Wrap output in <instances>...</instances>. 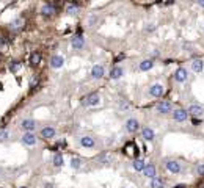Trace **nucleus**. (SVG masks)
<instances>
[{
	"label": "nucleus",
	"instance_id": "1",
	"mask_svg": "<svg viewBox=\"0 0 204 188\" xmlns=\"http://www.w3.org/2000/svg\"><path fill=\"white\" fill-rule=\"evenodd\" d=\"M156 110H157V113H160V115H166V113L171 111V102H168V101H160V102L157 104Z\"/></svg>",
	"mask_w": 204,
	"mask_h": 188
},
{
	"label": "nucleus",
	"instance_id": "2",
	"mask_svg": "<svg viewBox=\"0 0 204 188\" xmlns=\"http://www.w3.org/2000/svg\"><path fill=\"white\" fill-rule=\"evenodd\" d=\"M187 118H188V113L185 110H182V108H177V110L173 111V119L176 122H185Z\"/></svg>",
	"mask_w": 204,
	"mask_h": 188
},
{
	"label": "nucleus",
	"instance_id": "3",
	"mask_svg": "<svg viewBox=\"0 0 204 188\" xmlns=\"http://www.w3.org/2000/svg\"><path fill=\"white\" fill-rule=\"evenodd\" d=\"M187 78H188V72H187V69H184V67H179V69L174 72V80H176V82H179V83H184Z\"/></svg>",
	"mask_w": 204,
	"mask_h": 188
},
{
	"label": "nucleus",
	"instance_id": "4",
	"mask_svg": "<svg viewBox=\"0 0 204 188\" xmlns=\"http://www.w3.org/2000/svg\"><path fill=\"white\" fill-rule=\"evenodd\" d=\"M187 113L191 115V116H201V115L204 113V107H202V105H198V104H191V105L188 107Z\"/></svg>",
	"mask_w": 204,
	"mask_h": 188
},
{
	"label": "nucleus",
	"instance_id": "5",
	"mask_svg": "<svg viewBox=\"0 0 204 188\" xmlns=\"http://www.w3.org/2000/svg\"><path fill=\"white\" fill-rule=\"evenodd\" d=\"M138 129H140V124H138V121H137V119L130 118V119H127V121H126V130H127V132L135 133V132H138Z\"/></svg>",
	"mask_w": 204,
	"mask_h": 188
},
{
	"label": "nucleus",
	"instance_id": "6",
	"mask_svg": "<svg viewBox=\"0 0 204 188\" xmlns=\"http://www.w3.org/2000/svg\"><path fill=\"white\" fill-rule=\"evenodd\" d=\"M149 94H151L152 97H162V96H163V86L159 85V83L152 85V86L149 88Z\"/></svg>",
	"mask_w": 204,
	"mask_h": 188
},
{
	"label": "nucleus",
	"instance_id": "7",
	"mask_svg": "<svg viewBox=\"0 0 204 188\" xmlns=\"http://www.w3.org/2000/svg\"><path fill=\"white\" fill-rule=\"evenodd\" d=\"M83 104H85V105H97V104H99L97 92H91V94H88L86 97H83Z\"/></svg>",
	"mask_w": 204,
	"mask_h": 188
},
{
	"label": "nucleus",
	"instance_id": "8",
	"mask_svg": "<svg viewBox=\"0 0 204 188\" xmlns=\"http://www.w3.org/2000/svg\"><path fill=\"white\" fill-rule=\"evenodd\" d=\"M165 168H166L170 172H173V174L181 172V165H179L177 161H174V160H168V161L165 163Z\"/></svg>",
	"mask_w": 204,
	"mask_h": 188
},
{
	"label": "nucleus",
	"instance_id": "9",
	"mask_svg": "<svg viewBox=\"0 0 204 188\" xmlns=\"http://www.w3.org/2000/svg\"><path fill=\"white\" fill-rule=\"evenodd\" d=\"M143 172H145V176H146V177H149L151 180L157 177V174H156V166H154V165H151V163H149V165H146V168L143 169Z\"/></svg>",
	"mask_w": 204,
	"mask_h": 188
},
{
	"label": "nucleus",
	"instance_id": "10",
	"mask_svg": "<svg viewBox=\"0 0 204 188\" xmlns=\"http://www.w3.org/2000/svg\"><path fill=\"white\" fill-rule=\"evenodd\" d=\"M41 13H43V16H46V17H49V16H54V14H55V5L46 3V5L43 7Z\"/></svg>",
	"mask_w": 204,
	"mask_h": 188
},
{
	"label": "nucleus",
	"instance_id": "11",
	"mask_svg": "<svg viewBox=\"0 0 204 188\" xmlns=\"http://www.w3.org/2000/svg\"><path fill=\"white\" fill-rule=\"evenodd\" d=\"M41 135H43V138L50 140V138L55 136V129H54V127H44V129L41 130Z\"/></svg>",
	"mask_w": 204,
	"mask_h": 188
},
{
	"label": "nucleus",
	"instance_id": "12",
	"mask_svg": "<svg viewBox=\"0 0 204 188\" xmlns=\"http://www.w3.org/2000/svg\"><path fill=\"white\" fill-rule=\"evenodd\" d=\"M141 136H143L146 141H152V140H154V136H156V133H154V130H152V129L145 127V129H143V132H141Z\"/></svg>",
	"mask_w": 204,
	"mask_h": 188
},
{
	"label": "nucleus",
	"instance_id": "13",
	"mask_svg": "<svg viewBox=\"0 0 204 188\" xmlns=\"http://www.w3.org/2000/svg\"><path fill=\"white\" fill-rule=\"evenodd\" d=\"M124 152L127 154V155H138V151H137V146L134 144V143H127L126 146H124Z\"/></svg>",
	"mask_w": 204,
	"mask_h": 188
},
{
	"label": "nucleus",
	"instance_id": "14",
	"mask_svg": "<svg viewBox=\"0 0 204 188\" xmlns=\"http://www.w3.org/2000/svg\"><path fill=\"white\" fill-rule=\"evenodd\" d=\"M91 75H93L94 78H102V77H104V67H102L100 64L94 66L93 71H91Z\"/></svg>",
	"mask_w": 204,
	"mask_h": 188
},
{
	"label": "nucleus",
	"instance_id": "15",
	"mask_svg": "<svg viewBox=\"0 0 204 188\" xmlns=\"http://www.w3.org/2000/svg\"><path fill=\"white\" fill-rule=\"evenodd\" d=\"M63 63H64V60H63V57H60V55H55V57H52V60H50V66L52 67H61L63 66Z\"/></svg>",
	"mask_w": 204,
	"mask_h": 188
},
{
	"label": "nucleus",
	"instance_id": "16",
	"mask_svg": "<svg viewBox=\"0 0 204 188\" xmlns=\"http://www.w3.org/2000/svg\"><path fill=\"white\" fill-rule=\"evenodd\" d=\"M35 127H36V122H35L33 119H25V121H22V129H24V130L32 132V130H35Z\"/></svg>",
	"mask_w": 204,
	"mask_h": 188
},
{
	"label": "nucleus",
	"instance_id": "17",
	"mask_svg": "<svg viewBox=\"0 0 204 188\" xmlns=\"http://www.w3.org/2000/svg\"><path fill=\"white\" fill-rule=\"evenodd\" d=\"M202 67H204L202 60H193V61H191V69H193L195 72H201Z\"/></svg>",
	"mask_w": 204,
	"mask_h": 188
},
{
	"label": "nucleus",
	"instance_id": "18",
	"mask_svg": "<svg viewBox=\"0 0 204 188\" xmlns=\"http://www.w3.org/2000/svg\"><path fill=\"white\" fill-rule=\"evenodd\" d=\"M22 141H24L25 144H30V146H32V144L36 143V136H35L33 133H25V135L22 136Z\"/></svg>",
	"mask_w": 204,
	"mask_h": 188
},
{
	"label": "nucleus",
	"instance_id": "19",
	"mask_svg": "<svg viewBox=\"0 0 204 188\" xmlns=\"http://www.w3.org/2000/svg\"><path fill=\"white\" fill-rule=\"evenodd\" d=\"M83 44H85V42H83V38H82L80 35L72 38V47H75V49H82Z\"/></svg>",
	"mask_w": 204,
	"mask_h": 188
},
{
	"label": "nucleus",
	"instance_id": "20",
	"mask_svg": "<svg viewBox=\"0 0 204 188\" xmlns=\"http://www.w3.org/2000/svg\"><path fill=\"white\" fill-rule=\"evenodd\" d=\"M80 144H82L83 147H93V146H94V140H93L91 136H83V138L80 140Z\"/></svg>",
	"mask_w": 204,
	"mask_h": 188
},
{
	"label": "nucleus",
	"instance_id": "21",
	"mask_svg": "<svg viewBox=\"0 0 204 188\" xmlns=\"http://www.w3.org/2000/svg\"><path fill=\"white\" fill-rule=\"evenodd\" d=\"M39 61H41V53L39 52H33L32 57H30V64L36 66V64H39Z\"/></svg>",
	"mask_w": 204,
	"mask_h": 188
},
{
	"label": "nucleus",
	"instance_id": "22",
	"mask_svg": "<svg viewBox=\"0 0 204 188\" xmlns=\"http://www.w3.org/2000/svg\"><path fill=\"white\" fill-rule=\"evenodd\" d=\"M123 74H124V71H123L121 67H118V66H115V67L110 71V77H112V78H120Z\"/></svg>",
	"mask_w": 204,
	"mask_h": 188
},
{
	"label": "nucleus",
	"instance_id": "23",
	"mask_svg": "<svg viewBox=\"0 0 204 188\" xmlns=\"http://www.w3.org/2000/svg\"><path fill=\"white\" fill-rule=\"evenodd\" d=\"M146 168V163H145V160H141V158H137L135 161H134V169L135 171H143Z\"/></svg>",
	"mask_w": 204,
	"mask_h": 188
},
{
	"label": "nucleus",
	"instance_id": "24",
	"mask_svg": "<svg viewBox=\"0 0 204 188\" xmlns=\"http://www.w3.org/2000/svg\"><path fill=\"white\" fill-rule=\"evenodd\" d=\"M151 188H165V183H163V180H162V179L156 177V179H152V180H151Z\"/></svg>",
	"mask_w": 204,
	"mask_h": 188
},
{
	"label": "nucleus",
	"instance_id": "25",
	"mask_svg": "<svg viewBox=\"0 0 204 188\" xmlns=\"http://www.w3.org/2000/svg\"><path fill=\"white\" fill-rule=\"evenodd\" d=\"M152 66H154L152 60H145V61H141V63H140V69H141V71H149Z\"/></svg>",
	"mask_w": 204,
	"mask_h": 188
},
{
	"label": "nucleus",
	"instance_id": "26",
	"mask_svg": "<svg viewBox=\"0 0 204 188\" xmlns=\"http://www.w3.org/2000/svg\"><path fill=\"white\" fill-rule=\"evenodd\" d=\"M54 165H55V166H61V165H63V155L55 154V157H54Z\"/></svg>",
	"mask_w": 204,
	"mask_h": 188
},
{
	"label": "nucleus",
	"instance_id": "27",
	"mask_svg": "<svg viewBox=\"0 0 204 188\" xmlns=\"http://www.w3.org/2000/svg\"><path fill=\"white\" fill-rule=\"evenodd\" d=\"M19 69H21V63H19V61H13V63L10 64V71H11V72H18Z\"/></svg>",
	"mask_w": 204,
	"mask_h": 188
},
{
	"label": "nucleus",
	"instance_id": "28",
	"mask_svg": "<svg viewBox=\"0 0 204 188\" xmlns=\"http://www.w3.org/2000/svg\"><path fill=\"white\" fill-rule=\"evenodd\" d=\"M71 166H72L74 169H79V168L82 166V160H80V158H72V160H71Z\"/></svg>",
	"mask_w": 204,
	"mask_h": 188
},
{
	"label": "nucleus",
	"instance_id": "29",
	"mask_svg": "<svg viewBox=\"0 0 204 188\" xmlns=\"http://www.w3.org/2000/svg\"><path fill=\"white\" fill-rule=\"evenodd\" d=\"M22 24H24V21H22V19H16V21L13 22V25H11V27L18 30V28H21V27H22Z\"/></svg>",
	"mask_w": 204,
	"mask_h": 188
},
{
	"label": "nucleus",
	"instance_id": "30",
	"mask_svg": "<svg viewBox=\"0 0 204 188\" xmlns=\"http://www.w3.org/2000/svg\"><path fill=\"white\" fill-rule=\"evenodd\" d=\"M7 136H8V132H7V130H0V141L7 140Z\"/></svg>",
	"mask_w": 204,
	"mask_h": 188
},
{
	"label": "nucleus",
	"instance_id": "31",
	"mask_svg": "<svg viewBox=\"0 0 204 188\" xmlns=\"http://www.w3.org/2000/svg\"><path fill=\"white\" fill-rule=\"evenodd\" d=\"M196 172H198L199 176H204V165H199V166L196 168Z\"/></svg>",
	"mask_w": 204,
	"mask_h": 188
},
{
	"label": "nucleus",
	"instance_id": "32",
	"mask_svg": "<svg viewBox=\"0 0 204 188\" xmlns=\"http://www.w3.org/2000/svg\"><path fill=\"white\" fill-rule=\"evenodd\" d=\"M174 188H185V185H184V183H179V185H176Z\"/></svg>",
	"mask_w": 204,
	"mask_h": 188
},
{
	"label": "nucleus",
	"instance_id": "33",
	"mask_svg": "<svg viewBox=\"0 0 204 188\" xmlns=\"http://www.w3.org/2000/svg\"><path fill=\"white\" fill-rule=\"evenodd\" d=\"M198 5H199V7H202V8H204V0H199V2H198Z\"/></svg>",
	"mask_w": 204,
	"mask_h": 188
},
{
	"label": "nucleus",
	"instance_id": "34",
	"mask_svg": "<svg viewBox=\"0 0 204 188\" xmlns=\"http://www.w3.org/2000/svg\"><path fill=\"white\" fill-rule=\"evenodd\" d=\"M123 58H124V55H118V57H116V61H120V60H123Z\"/></svg>",
	"mask_w": 204,
	"mask_h": 188
},
{
	"label": "nucleus",
	"instance_id": "35",
	"mask_svg": "<svg viewBox=\"0 0 204 188\" xmlns=\"http://www.w3.org/2000/svg\"><path fill=\"white\" fill-rule=\"evenodd\" d=\"M3 42H5V39H3V38H0V46H3Z\"/></svg>",
	"mask_w": 204,
	"mask_h": 188
},
{
	"label": "nucleus",
	"instance_id": "36",
	"mask_svg": "<svg viewBox=\"0 0 204 188\" xmlns=\"http://www.w3.org/2000/svg\"><path fill=\"white\" fill-rule=\"evenodd\" d=\"M0 58H2V53H0Z\"/></svg>",
	"mask_w": 204,
	"mask_h": 188
},
{
	"label": "nucleus",
	"instance_id": "37",
	"mask_svg": "<svg viewBox=\"0 0 204 188\" xmlns=\"http://www.w3.org/2000/svg\"><path fill=\"white\" fill-rule=\"evenodd\" d=\"M22 188H25V186H22Z\"/></svg>",
	"mask_w": 204,
	"mask_h": 188
}]
</instances>
